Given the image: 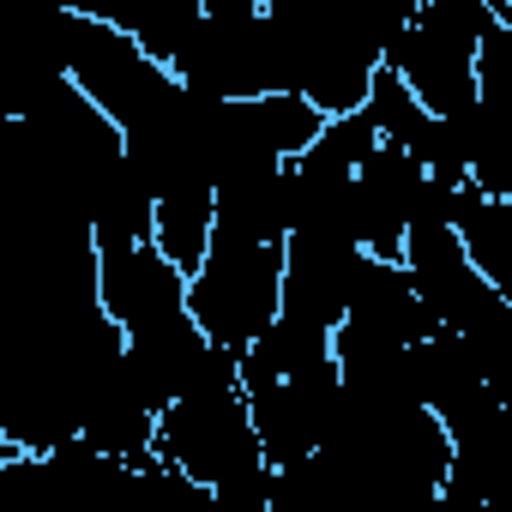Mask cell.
<instances>
[{"label":"cell","instance_id":"obj_1","mask_svg":"<svg viewBox=\"0 0 512 512\" xmlns=\"http://www.w3.org/2000/svg\"><path fill=\"white\" fill-rule=\"evenodd\" d=\"M157 464H175L199 488H211L217 512H272V482L278 470L266 464V446L253 434L235 350L217 344V356L157 410L151 434Z\"/></svg>","mask_w":512,"mask_h":512},{"label":"cell","instance_id":"obj_2","mask_svg":"<svg viewBox=\"0 0 512 512\" xmlns=\"http://www.w3.org/2000/svg\"><path fill=\"white\" fill-rule=\"evenodd\" d=\"M241 398L253 416V434L266 446V464L284 470L314 452L320 428L338 410V362L332 332L296 314H272V326L235 356Z\"/></svg>","mask_w":512,"mask_h":512},{"label":"cell","instance_id":"obj_3","mask_svg":"<svg viewBox=\"0 0 512 512\" xmlns=\"http://www.w3.org/2000/svg\"><path fill=\"white\" fill-rule=\"evenodd\" d=\"M278 266H284V241H247V235L211 229L199 266L187 272L193 326L211 344L241 356L278 314Z\"/></svg>","mask_w":512,"mask_h":512},{"label":"cell","instance_id":"obj_4","mask_svg":"<svg viewBox=\"0 0 512 512\" xmlns=\"http://www.w3.org/2000/svg\"><path fill=\"white\" fill-rule=\"evenodd\" d=\"M500 13L482 0H422L380 49V67L398 73L428 115H458L476 103V43Z\"/></svg>","mask_w":512,"mask_h":512},{"label":"cell","instance_id":"obj_5","mask_svg":"<svg viewBox=\"0 0 512 512\" xmlns=\"http://www.w3.org/2000/svg\"><path fill=\"white\" fill-rule=\"evenodd\" d=\"M163 67L187 91H205V97H266V91H290L284 43H278L266 7H253V13H193Z\"/></svg>","mask_w":512,"mask_h":512},{"label":"cell","instance_id":"obj_6","mask_svg":"<svg viewBox=\"0 0 512 512\" xmlns=\"http://www.w3.org/2000/svg\"><path fill=\"white\" fill-rule=\"evenodd\" d=\"M67 79L121 127L127 115H139L175 73L157 61V55H145L127 31H115V25H103V19H91V13H67Z\"/></svg>","mask_w":512,"mask_h":512},{"label":"cell","instance_id":"obj_7","mask_svg":"<svg viewBox=\"0 0 512 512\" xmlns=\"http://www.w3.org/2000/svg\"><path fill=\"white\" fill-rule=\"evenodd\" d=\"M398 266L410 272V284H416V296H422L434 332H464V326H476V320L500 302V290L470 266L458 229H452L440 211H422V217L404 229Z\"/></svg>","mask_w":512,"mask_h":512},{"label":"cell","instance_id":"obj_8","mask_svg":"<svg viewBox=\"0 0 512 512\" xmlns=\"http://www.w3.org/2000/svg\"><path fill=\"white\" fill-rule=\"evenodd\" d=\"M97 302L121 326V338H145L187 314V272L145 235L121 247H97Z\"/></svg>","mask_w":512,"mask_h":512},{"label":"cell","instance_id":"obj_9","mask_svg":"<svg viewBox=\"0 0 512 512\" xmlns=\"http://www.w3.org/2000/svg\"><path fill=\"white\" fill-rule=\"evenodd\" d=\"M422 205H428V169H422L404 145L374 139L368 157L356 163V181H350V223H356V241H362L368 253L398 260L404 229L416 223Z\"/></svg>","mask_w":512,"mask_h":512},{"label":"cell","instance_id":"obj_10","mask_svg":"<svg viewBox=\"0 0 512 512\" xmlns=\"http://www.w3.org/2000/svg\"><path fill=\"white\" fill-rule=\"evenodd\" d=\"M362 241L350 235H326V229H284V266H278V314L314 320V326H338L356 266H362Z\"/></svg>","mask_w":512,"mask_h":512},{"label":"cell","instance_id":"obj_11","mask_svg":"<svg viewBox=\"0 0 512 512\" xmlns=\"http://www.w3.org/2000/svg\"><path fill=\"white\" fill-rule=\"evenodd\" d=\"M338 326L344 332H362V338H380V344H422L434 332V320H428L410 272L398 260H386V253H362Z\"/></svg>","mask_w":512,"mask_h":512},{"label":"cell","instance_id":"obj_12","mask_svg":"<svg viewBox=\"0 0 512 512\" xmlns=\"http://www.w3.org/2000/svg\"><path fill=\"white\" fill-rule=\"evenodd\" d=\"M362 115H368V127H374L386 145H404V151L422 163V145H428V127H434V115L416 103V91H410L398 73L374 67V79H368V97H362Z\"/></svg>","mask_w":512,"mask_h":512},{"label":"cell","instance_id":"obj_13","mask_svg":"<svg viewBox=\"0 0 512 512\" xmlns=\"http://www.w3.org/2000/svg\"><path fill=\"white\" fill-rule=\"evenodd\" d=\"M85 223H91L97 247H121V241H145L151 235V193H145V181H139L133 163L115 169V181L97 193V205H91Z\"/></svg>","mask_w":512,"mask_h":512},{"label":"cell","instance_id":"obj_14","mask_svg":"<svg viewBox=\"0 0 512 512\" xmlns=\"http://www.w3.org/2000/svg\"><path fill=\"white\" fill-rule=\"evenodd\" d=\"M260 0H199V13H253Z\"/></svg>","mask_w":512,"mask_h":512},{"label":"cell","instance_id":"obj_15","mask_svg":"<svg viewBox=\"0 0 512 512\" xmlns=\"http://www.w3.org/2000/svg\"><path fill=\"white\" fill-rule=\"evenodd\" d=\"M0 133H7V121H0Z\"/></svg>","mask_w":512,"mask_h":512}]
</instances>
